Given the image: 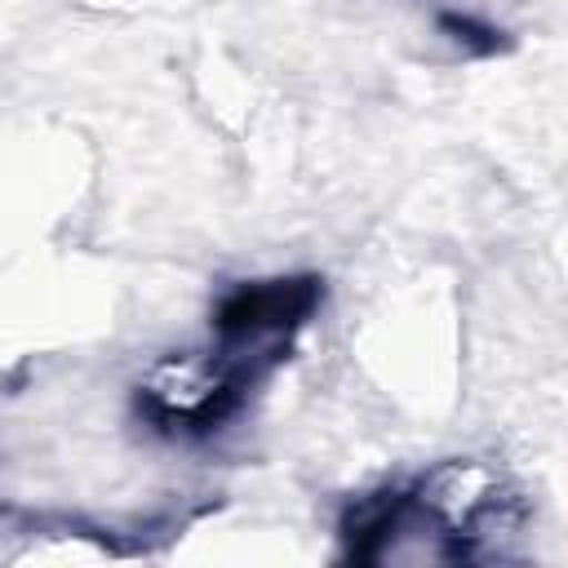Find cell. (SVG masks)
I'll return each mask as SVG.
<instances>
[{
  "label": "cell",
  "mask_w": 568,
  "mask_h": 568,
  "mask_svg": "<svg viewBox=\"0 0 568 568\" xmlns=\"http://www.w3.org/2000/svg\"><path fill=\"white\" fill-rule=\"evenodd\" d=\"M524 524L519 493L479 462H444L408 484L355 497L342 519V555L359 564L484 559Z\"/></svg>",
  "instance_id": "obj_2"
},
{
  "label": "cell",
  "mask_w": 568,
  "mask_h": 568,
  "mask_svg": "<svg viewBox=\"0 0 568 568\" xmlns=\"http://www.w3.org/2000/svg\"><path fill=\"white\" fill-rule=\"evenodd\" d=\"M435 27L453 44H462L470 58H493V53H501L510 44L501 27H493V22H484V18L466 13V9H435Z\"/></svg>",
  "instance_id": "obj_3"
},
{
  "label": "cell",
  "mask_w": 568,
  "mask_h": 568,
  "mask_svg": "<svg viewBox=\"0 0 568 568\" xmlns=\"http://www.w3.org/2000/svg\"><path fill=\"white\" fill-rule=\"evenodd\" d=\"M320 306L324 280L315 271L231 284L209 311V346L160 359L133 386L138 422L182 444L213 439L288 364Z\"/></svg>",
  "instance_id": "obj_1"
}]
</instances>
